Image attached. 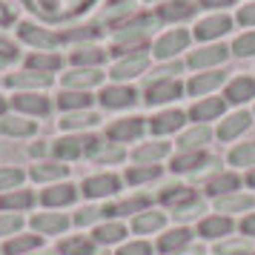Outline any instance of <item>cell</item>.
Segmentation results:
<instances>
[{
    "label": "cell",
    "mask_w": 255,
    "mask_h": 255,
    "mask_svg": "<svg viewBox=\"0 0 255 255\" xmlns=\"http://www.w3.org/2000/svg\"><path fill=\"white\" fill-rule=\"evenodd\" d=\"M186 43H189V35H186L184 29H172V32H166L163 37H158V43H155V58H175L178 52H184Z\"/></svg>",
    "instance_id": "cell-1"
},
{
    "label": "cell",
    "mask_w": 255,
    "mask_h": 255,
    "mask_svg": "<svg viewBox=\"0 0 255 255\" xmlns=\"http://www.w3.org/2000/svg\"><path fill=\"white\" fill-rule=\"evenodd\" d=\"M230 29H232L230 14H212V17H204V20L195 26V37L198 40H215V37L227 35Z\"/></svg>",
    "instance_id": "cell-2"
},
{
    "label": "cell",
    "mask_w": 255,
    "mask_h": 255,
    "mask_svg": "<svg viewBox=\"0 0 255 255\" xmlns=\"http://www.w3.org/2000/svg\"><path fill=\"white\" fill-rule=\"evenodd\" d=\"M106 109H127L138 101V92L132 89V86H106L101 98H98Z\"/></svg>",
    "instance_id": "cell-3"
},
{
    "label": "cell",
    "mask_w": 255,
    "mask_h": 255,
    "mask_svg": "<svg viewBox=\"0 0 255 255\" xmlns=\"http://www.w3.org/2000/svg\"><path fill=\"white\" fill-rule=\"evenodd\" d=\"M17 35H20V40L32 43V46H40V49H55L60 43L58 35H52L49 29H40L35 23H20L17 26Z\"/></svg>",
    "instance_id": "cell-4"
},
{
    "label": "cell",
    "mask_w": 255,
    "mask_h": 255,
    "mask_svg": "<svg viewBox=\"0 0 255 255\" xmlns=\"http://www.w3.org/2000/svg\"><path fill=\"white\" fill-rule=\"evenodd\" d=\"M181 92H184V86H181L178 81H158V83H152L149 89H146V104L149 106L169 104V101H175V98H181Z\"/></svg>",
    "instance_id": "cell-5"
},
{
    "label": "cell",
    "mask_w": 255,
    "mask_h": 255,
    "mask_svg": "<svg viewBox=\"0 0 255 255\" xmlns=\"http://www.w3.org/2000/svg\"><path fill=\"white\" fill-rule=\"evenodd\" d=\"M118 186H121V181L115 175H92L83 181V192H86V198H104L118 192Z\"/></svg>",
    "instance_id": "cell-6"
},
{
    "label": "cell",
    "mask_w": 255,
    "mask_h": 255,
    "mask_svg": "<svg viewBox=\"0 0 255 255\" xmlns=\"http://www.w3.org/2000/svg\"><path fill=\"white\" fill-rule=\"evenodd\" d=\"M146 63H149V58L143 55V52H135L132 58L121 60L118 66H112V81H127V78H135V75H140V72L146 69Z\"/></svg>",
    "instance_id": "cell-7"
},
{
    "label": "cell",
    "mask_w": 255,
    "mask_h": 255,
    "mask_svg": "<svg viewBox=\"0 0 255 255\" xmlns=\"http://www.w3.org/2000/svg\"><path fill=\"white\" fill-rule=\"evenodd\" d=\"M140 132H143V121L140 118H121V121H115L106 129V135L112 140H135Z\"/></svg>",
    "instance_id": "cell-8"
},
{
    "label": "cell",
    "mask_w": 255,
    "mask_h": 255,
    "mask_svg": "<svg viewBox=\"0 0 255 255\" xmlns=\"http://www.w3.org/2000/svg\"><path fill=\"white\" fill-rule=\"evenodd\" d=\"M104 81V75L98 69H75L69 75H63V86L66 89H81V92H89V86Z\"/></svg>",
    "instance_id": "cell-9"
},
{
    "label": "cell",
    "mask_w": 255,
    "mask_h": 255,
    "mask_svg": "<svg viewBox=\"0 0 255 255\" xmlns=\"http://www.w3.org/2000/svg\"><path fill=\"white\" fill-rule=\"evenodd\" d=\"M12 104L17 112H26V115H46L49 112V101L43 95H32V92H20L12 98Z\"/></svg>",
    "instance_id": "cell-10"
},
{
    "label": "cell",
    "mask_w": 255,
    "mask_h": 255,
    "mask_svg": "<svg viewBox=\"0 0 255 255\" xmlns=\"http://www.w3.org/2000/svg\"><path fill=\"white\" fill-rule=\"evenodd\" d=\"M184 121H186V115L181 112V109H169V112H161L158 118H152L149 129L155 132V135H169V132L184 127Z\"/></svg>",
    "instance_id": "cell-11"
},
{
    "label": "cell",
    "mask_w": 255,
    "mask_h": 255,
    "mask_svg": "<svg viewBox=\"0 0 255 255\" xmlns=\"http://www.w3.org/2000/svg\"><path fill=\"white\" fill-rule=\"evenodd\" d=\"M224 106H227L224 98H204L201 104H195L192 109H189V118H192V121H201V124L207 127V121L218 118L221 112H224Z\"/></svg>",
    "instance_id": "cell-12"
},
{
    "label": "cell",
    "mask_w": 255,
    "mask_h": 255,
    "mask_svg": "<svg viewBox=\"0 0 255 255\" xmlns=\"http://www.w3.org/2000/svg\"><path fill=\"white\" fill-rule=\"evenodd\" d=\"M253 124V118H250V112H235V115H230L224 124L218 127V138L221 140H232V138H238L244 129Z\"/></svg>",
    "instance_id": "cell-13"
},
{
    "label": "cell",
    "mask_w": 255,
    "mask_h": 255,
    "mask_svg": "<svg viewBox=\"0 0 255 255\" xmlns=\"http://www.w3.org/2000/svg\"><path fill=\"white\" fill-rule=\"evenodd\" d=\"M192 14H195V6L189 0H169V3L158 6V17L161 20H186Z\"/></svg>",
    "instance_id": "cell-14"
},
{
    "label": "cell",
    "mask_w": 255,
    "mask_h": 255,
    "mask_svg": "<svg viewBox=\"0 0 255 255\" xmlns=\"http://www.w3.org/2000/svg\"><path fill=\"white\" fill-rule=\"evenodd\" d=\"M255 98V81L253 78H235V81L227 86V101L230 104H244Z\"/></svg>",
    "instance_id": "cell-15"
},
{
    "label": "cell",
    "mask_w": 255,
    "mask_h": 255,
    "mask_svg": "<svg viewBox=\"0 0 255 255\" xmlns=\"http://www.w3.org/2000/svg\"><path fill=\"white\" fill-rule=\"evenodd\" d=\"M227 81V75L224 72H204V75H195L192 83H189V92L192 95H204V92H212V89H218L221 83Z\"/></svg>",
    "instance_id": "cell-16"
},
{
    "label": "cell",
    "mask_w": 255,
    "mask_h": 255,
    "mask_svg": "<svg viewBox=\"0 0 255 255\" xmlns=\"http://www.w3.org/2000/svg\"><path fill=\"white\" fill-rule=\"evenodd\" d=\"M221 60H227V46H207L189 58V66L201 69V66H212V63H221Z\"/></svg>",
    "instance_id": "cell-17"
},
{
    "label": "cell",
    "mask_w": 255,
    "mask_h": 255,
    "mask_svg": "<svg viewBox=\"0 0 255 255\" xmlns=\"http://www.w3.org/2000/svg\"><path fill=\"white\" fill-rule=\"evenodd\" d=\"M209 138H212V132H209L204 124H201V127H195V129H189V132H184V135H181V140H178V146H181L184 152H189V149H195V152H198Z\"/></svg>",
    "instance_id": "cell-18"
},
{
    "label": "cell",
    "mask_w": 255,
    "mask_h": 255,
    "mask_svg": "<svg viewBox=\"0 0 255 255\" xmlns=\"http://www.w3.org/2000/svg\"><path fill=\"white\" fill-rule=\"evenodd\" d=\"M49 83H52V78L43 75V72H35V69L9 75V86H35V89H40V86H49Z\"/></svg>",
    "instance_id": "cell-19"
},
{
    "label": "cell",
    "mask_w": 255,
    "mask_h": 255,
    "mask_svg": "<svg viewBox=\"0 0 255 255\" xmlns=\"http://www.w3.org/2000/svg\"><path fill=\"white\" fill-rule=\"evenodd\" d=\"M75 201V186L69 184H58L43 192V204L46 207H63V204H72Z\"/></svg>",
    "instance_id": "cell-20"
},
{
    "label": "cell",
    "mask_w": 255,
    "mask_h": 255,
    "mask_svg": "<svg viewBox=\"0 0 255 255\" xmlns=\"http://www.w3.org/2000/svg\"><path fill=\"white\" fill-rule=\"evenodd\" d=\"M60 109H66V112H72V109H86V106L92 104V95L89 92H81V89H66V92L58 98Z\"/></svg>",
    "instance_id": "cell-21"
},
{
    "label": "cell",
    "mask_w": 255,
    "mask_h": 255,
    "mask_svg": "<svg viewBox=\"0 0 255 255\" xmlns=\"http://www.w3.org/2000/svg\"><path fill=\"white\" fill-rule=\"evenodd\" d=\"M83 149H86V140L83 138H63V140L55 143V155H58V158H66V161L81 158Z\"/></svg>",
    "instance_id": "cell-22"
},
{
    "label": "cell",
    "mask_w": 255,
    "mask_h": 255,
    "mask_svg": "<svg viewBox=\"0 0 255 255\" xmlns=\"http://www.w3.org/2000/svg\"><path fill=\"white\" fill-rule=\"evenodd\" d=\"M230 230H232V221L221 218V215L201 221V235H204V238H221V235H230Z\"/></svg>",
    "instance_id": "cell-23"
},
{
    "label": "cell",
    "mask_w": 255,
    "mask_h": 255,
    "mask_svg": "<svg viewBox=\"0 0 255 255\" xmlns=\"http://www.w3.org/2000/svg\"><path fill=\"white\" fill-rule=\"evenodd\" d=\"M35 124L23 118H0V132L3 135H35Z\"/></svg>",
    "instance_id": "cell-24"
},
{
    "label": "cell",
    "mask_w": 255,
    "mask_h": 255,
    "mask_svg": "<svg viewBox=\"0 0 255 255\" xmlns=\"http://www.w3.org/2000/svg\"><path fill=\"white\" fill-rule=\"evenodd\" d=\"M101 60H104V52L98 46H83V49H78V52H72V63H78L83 69H95Z\"/></svg>",
    "instance_id": "cell-25"
},
{
    "label": "cell",
    "mask_w": 255,
    "mask_h": 255,
    "mask_svg": "<svg viewBox=\"0 0 255 255\" xmlns=\"http://www.w3.org/2000/svg\"><path fill=\"white\" fill-rule=\"evenodd\" d=\"M101 118L95 115V112H69V115L60 121V127L63 129H92Z\"/></svg>",
    "instance_id": "cell-26"
},
{
    "label": "cell",
    "mask_w": 255,
    "mask_h": 255,
    "mask_svg": "<svg viewBox=\"0 0 255 255\" xmlns=\"http://www.w3.org/2000/svg\"><path fill=\"white\" fill-rule=\"evenodd\" d=\"M169 152V143H163V140H155V143H146V146H140V149H135V161L138 163H146V161H158V158H163Z\"/></svg>",
    "instance_id": "cell-27"
},
{
    "label": "cell",
    "mask_w": 255,
    "mask_h": 255,
    "mask_svg": "<svg viewBox=\"0 0 255 255\" xmlns=\"http://www.w3.org/2000/svg\"><path fill=\"white\" fill-rule=\"evenodd\" d=\"M207 163V155L204 152H184L172 161V169L175 172H192L195 166H204Z\"/></svg>",
    "instance_id": "cell-28"
},
{
    "label": "cell",
    "mask_w": 255,
    "mask_h": 255,
    "mask_svg": "<svg viewBox=\"0 0 255 255\" xmlns=\"http://www.w3.org/2000/svg\"><path fill=\"white\" fill-rule=\"evenodd\" d=\"M161 201L181 209L184 204H195V192H192V189H186V186H172V189H166V192H163Z\"/></svg>",
    "instance_id": "cell-29"
},
{
    "label": "cell",
    "mask_w": 255,
    "mask_h": 255,
    "mask_svg": "<svg viewBox=\"0 0 255 255\" xmlns=\"http://www.w3.org/2000/svg\"><path fill=\"white\" fill-rule=\"evenodd\" d=\"M66 172H69V166H60V163H37V166H32L35 181H55V178H63Z\"/></svg>",
    "instance_id": "cell-30"
},
{
    "label": "cell",
    "mask_w": 255,
    "mask_h": 255,
    "mask_svg": "<svg viewBox=\"0 0 255 255\" xmlns=\"http://www.w3.org/2000/svg\"><path fill=\"white\" fill-rule=\"evenodd\" d=\"M235 186H238V178H235L232 172H224V175H218V178H212V181H209L207 192H209V195H224V192L230 195Z\"/></svg>",
    "instance_id": "cell-31"
},
{
    "label": "cell",
    "mask_w": 255,
    "mask_h": 255,
    "mask_svg": "<svg viewBox=\"0 0 255 255\" xmlns=\"http://www.w3.org/2000/svg\"><path fill=\"white\" fill-rule=\"evenodd\" d=\"M32 224H35V230H37V232H46V235L66 230V218H63V215H37Z\"/></svg>",
    "instance_id": "cell-32"
},
{
    "label": "cell",
    "mask_w": 255,
    "mask_h": 255,
    "mask_svg": "<svg viewBox=\"0 0 255 255\" xmlns=\"http://www.w3.org/2000/svg\"><path fill=\"white\" fill-rule=\"evenodd\" d=\"M186 241H189V230H172V232H166L161 241H158V250L172 253V250H178V247H184Z\"/></svg>",
    "instance_id": "cell-33"
},
{
    "label": "cell",
    "mask_w": 255,
    "mask_h": 255,
    "mask_svg": "<svg viewBox=\"0 0 255 255\" xmlns=\"http://www.w3.org/2000/svg\"><path fill=\"white\" fill-rule=\"evenodd\" d=\"M60 253L63 255H92L95 247L89 238H69V241L60 244Z\"/></svg>",
    "instance_id": "cell-34"
},
{
    "label": "cell",
    "mask_w": 255,
    "mask_h": 255,
    "mask_svg": "<svg viewBox=\"0 0 255 255\" xmlns=\"http://www.w3.org/2000/svg\"><path fill=\"white\" fill-rule=\"evenodd\" d=\"M161 224H163L161 212H143V215H138V218L132 221V230L135 232H152V230H158Z\"/></svg>",
    "instance_id": "cell-35"
},
{
    "label": "cell",
    "mask_w": 255,
    "mask_h": 255,
    "mask_svg": "<svg viewBox=\"0 0 255 255\" xmlns=\"http://www.w3.org/2000/svg\"><path fill=\"white\" fill-rule=\"evenodd\" d=\"M149 204L146 198H135V201H124V204H115V207H106V209H101V215H127V212H138V209H143Z\"/></svg>",
    "instance_id": "cell-36"
},
{
    "label": "cell",
    "mask_w": 255,
    "mask_h": 255,
    "mask_svg": "<svg viewBox=\"0 0 255 255\" xmlns=\"http://www.w3.org/2000/svg\"><path fill=\"white\" fill-rule=\"evenodd\" d=\"M29 69H35V72H55L60 69V58L58 55H32L29 58Z\"/></svg>",
    "instance_id": "cell-37"
},
{
    "label": "cell",
    "mask_w": 255,
    "mask_h": 255,
    "mask_svg": "<svg viewBox=\"0 0 255 255\" xmlns=\"http://www.w3.org/2000/svg\"><path fill=\"white\" fill-rule=\"evenodd\" d=\"M253 198L247 195H221L218 198V209L221 212H238V209H250Z\"/></svg>",
    "instance_id": "cell-38"
},
{
    "label": "cell",
    "mask_w": 255,
    "mask_h": 255,
    "mask_svg": "<svg viewBox=\"0 0 255 255\" xmlns=\"http://www.w3.org/2000/svg\"><path fill=\"white\" fill-rule=\"evenodd\" d=\"M230 163L232 166H250V163H255V143H241L238 149H232Z\"/></svg>",
    "instance_id": "cell-39"
},
{
    "label": "cell",
    "mask_w": 255,
    "mask_h": 255,
    "mask_svg": "<svg viewBox=\"0 0 255 255\" xmlns=\"http://www.w3.org/2000/svg\"><path fill=\"white\" fill-rule=\"evenodd\" d=\"M32 201H35V198H32V192H14V195H3L0 198V207L3 209H29L32 207Z\"/></svg>",
    "instance_id": "cell-40"
},
{
    "label": "cell",
    "mask_w": 255,
    "mask_h": 255,
    "mask_svg": "<svg viewBox=\"0 0 255 255\" xmlns=\"http://www.w3.org/2000/svg\"><path fill=\"white\" fill-rule=\"evenodd\" d=\"M37 244H40L37 235H23V238H14V241L6 244V247H3V253H6V255H20V253H26V250H35Z\"/></svg>",
    "instance_id": "cell-41"
},
{
    "label": "cell",
    "mask_w": 255,
    "mask_h": 255,
    "mask_svg": "<svg viewBox=\"0 0 255 255\" xmlns=\"http://www.w3.org/2000/svg\"><path fill=\"white\" fill-rule=\"evenodd\" d=\"M232 52H235L238 58H253L255 55V29L253 32H247V35H241V37H235Z\"/></svg>",
    "instance_id": "cell-42"
},
{
    "label": "cell",
    "mask_w": 255,
    "mask_h": 255,
    "mask_svg": "<svg viewBox=\"0 0 255 255\" xmlns=\"http://www.w3.org/2000/svg\"><path fill=\"white\" fill-rule=\"evenodd\" d=\"M95 238L101 244H115V241L124 238V227H121V224H104V227H98Z\"/></svg>",
    "instance_id": "cell-43"
},
{
    "label": "cell",
    "mask_w": 255,
    "mask_h": 255,
    "mask_svg": "<svg viewBox=\"0 0 255 255\" xmlns=\"http://www.w3.org/2000/svg\"><path fill=\"white\" fill-rule=\"evenodd\" d=\"M89 155H92L98 163H112V161H121V158H124V152L118 149V146H104V143H98Z\"/></svg>",
    "instance_id": "cell-44"
},
{
    "label": "cell",
    "mask_w": 255,
    "mask_h": 255,
    "mask_svg": "<svg viewBox=\"0 0 255 255\" xmlns=\"http://www.w3.org/2000/svg\"><path fill=\"white\" fill-rule=\"evenodd\" d=\"M158 172H161L158 166H146V169H143V166H135V169H129V172H127V181H129V184H143V181L158 178Z\"/></svg>",
    "instance_id": "cell-45"
},
{
    "label": "cell",
    "mask_w": 255,
    "mask_h": 255,
    "mask_svg": "<svg viewBox=\"0 0 255 255\" xmlns=\"http://www.w3.org/2000/svg\"><path fill=\"white\" fill-rule=\"evenodd\" d=\"M23 181V172L17 169V166H3L0 169V189H12Z\"/></svg>",
    "instance_id": "cell-46"
},
{
    "label": "cell",
    "mask_w": 255,
    "mask_h": 255,
    "mask_svg": "<svg viewBox=\"0 0 255 255\" xmlns=\"http://www.w3.org/2000/svg\"><path fill=\"white\" fill-rule=\"evenodd\" d=\"M20 215H0V235H9V232L20 230Z\"/></svg>",
    "instance_id": "cell-47"
},
{
    "label": "cell",
    "mask_w": 255,
    "mask_h": 255,
    "mask_svg": "<svg viewBox=\"0 0 255 255\" xmlns=\"http://www.w3.org/2000/svg\"><path fill=\"white\" fill-rule=\"evenodd\" d=\"M118 255H149V244H143V241L127 244V247H121V253Z\"/></svg>",
    "instance_id": "cell-48"
},
{
    "label": "cell",
    "mask_w": 255,
    "mask_h": 255,
    "mask_svg": "<svg viewBox=\"0 0 255 255\" xmlns=\"http://www.w3.org/2000/svg\"><path fill=\"white\" fill-rule=\"evenodd\" d=\"M238 23H244V26H255V3L244 6L241 12H238Z\"/></svg>",
    "instance_id": "cell-49"
},
{
    "label": "cell",
    "mask_w": 255,
    "mask_h": 255,
    "mask_svg": "<svg viewBox=\"0 0 255 255\" xmlns=\"http://www.w3.org/2000/svg\"><path fill=\"white\" fill-rule=\"evenodd\" d=\"M195 212H201V204H189V207H181V209H175V218L181 221V218H192V215H195Z\"/></svg>",
    "instance_id": "cell-50"
},
{
    "label": "cell",
    "mask_w": 255,
    "mask_h": 255,
    "mask_svg": "<svg viewBox=\"0 0 255 255\" xmlns=\"http://www.w3.org/2000/svg\"><path fill=\"white\" fill-rule=\"evenodd\" d=\"M9 23H14V12L0 0V26H9Z\"/></svg>",
    "instance_id": "cell-51"
},
{
    "label": "cell",
    "mask_w": 255,
    "mask_h": 255,
    "mask_svg": "<svg viewBox=\"0 0 255 255\" xmlns=\"http://www.w3.org/2000/svg\"><path fill=\"white\" fill-rule=\"evenodd\" d=\"M0 58H6V60L14 58V43H9L6 37H0Z\"/></svg>",
    "instance_id": "cell-52"
},
{
    "label": "cell",
    "mask_w": 255,
    "mask_h": 255,
    "mask_svg": "<svg viewBox=\"0 0 255 255\" xmlns=\"http://www.w3.org/2000/svg\"><path fill=\"white\" fill-rule=\"evenodd\" d=\"M40 3V12H46V14H58L60 9V0H37Z\"/></svg>",
    "instance_id": "cell-53"
},
{
    "label": "cell",
    "mask_w": 255,
    "mask_h": 255,
    "mask_svg": "<svg viewBox=\"0 0 255 255\" xmlns=\"http://www.w3.org/2000/svg\"><path fill=\"white\" fill-rule=\"evenodd\" d=\"M235 0H201V6H207V9H224V6H232Z\"/></svg>",
    "instance_id": "cell-54"
},
{
    "label": "cell",
    "mask_w": 255,
    "mask_h": 255,
    "mask_svg": "<svg viewBox=\"0 0 255 255\" xmlns=\"http://www.w3.org/2000/svg\"><path fill=\"white\" fill-rule=\"evenodd\" d=\"M98 215H101L98 209H83L81 215H78V224H89V221H95Z\"/></svg>",
    "instance_id": "cell-55"
},
{
    "label": "cell",
    "mask_w": 255,
    "mask_h": 255,
    "mask_svg": "<svg viewBox=\"0 0 255 255\" xmlns=\"http://www.w3.org/2000/svg\"><path fill=\"white\" fill-rule=\"evenodd\" d=\"M241 230L247 232V235H255V215H247V218H244Z\"/></svg>",
    "instance_id": "cell-56"
},
{
    "label": "cell",
    "mask_w": 255,
    "mask_h": 255,
    "mask_svg": "<svg viewBox=\"0 0 255 255\" xmlns=\"http://www.w3.org/2000/svg\"><path fill=\"white\" fill-rule=\"evenodd\" d=\"M247 184H250V186H255V169H253L250 175H247Z\"/></svg>",
    "instance_id": "cell-57"
},
{
    "label": "cell",
    "mask_w": 255,
    "mask_h": 255,
    "mask_svg": "<svg viewBox=\"0 0 255 255\" xmlns=\"http://www.w3.org/2000/svg\"><path fill=\"white\" fill-rule=\"evenodd\" d=\"M121 3H127V0H109V6H121Z\"/></svg>",
    "instance_id": "cell-58"
},
{
    "label": "cell",
    "mask_w": 255,
    "mask_h": 255,
    "mask_svg": "<svg viewBox=\"0 0 255 255\" xmlns=\"http://www.w3.org/2000/svg\"><path fill=\"white\" fill-rule=\"evenodd\" d=\"M6 63H9V60H6V58H0V69H3V66H6Z\"/></svg>",
    "instance_id": "cell-59"
},
{
    "label": "cell",
    "mask_w": 255,
    "mask_h": 255,
    "mask_svg": "<svg viewBox=\"0 0 255 255\" xmlns=\"http://www.w3.org/2000/svg\"><path fill=\"white\" fill-rule=\"evenodd\" d=\"M3 109H6V101H3V98H0V112H3Z\"/></svg>",
    "instance_id": "cell-60"
},
{
    "label": "cell",
    "mask_w": 255,
    "mask_h": 255,
    "mask_svg": "<svg viewBox=\"0 0 255 255\" xmlns=\"http://www.w3.org/2000/svg\"><path fill=\"white\" fill-rule=\"evenodd\" d=\"M238 255H253V253H238Z\"/></svg>",
    "instance_id": "cell-61"
}]
</instances>
